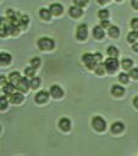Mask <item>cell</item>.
I'll return each mask as SVG.
<instances>
[{
    "instance_id": "obj_33",
    "label": "cell",
    "mask_w": 138,
    "mask_h": 156,
    "mask_svg": "<svg viewBox=\"0 0 138 156\" xmlns=\"http://www.w3.org/2000/svg\"><path fill=\"white\" fill-rule=\"evenodd\" d=\"M0 105H1V110H5L7 107V100L5 99V96H1L0 99Z\"/></svg>"
},
{
    "instance_id": "obj_20",
    "label": "cell",
    "mask_w": 138,
    "mask_h": 156,
    "mask_svg": "<svg viewBox=\"0 0 138 156\" xmlns=\"http://www.w3.org/2000/svg\"><path fill=\"white\" fill-rule=\"evenodd\" d=\"M9 79H10V82H11V83L17 84V83H18V80L21 79V76H20V73H18V72H11V73H10V76H9Z\"/></svg>"
},
{
    "instance_id": "obj_15",
    "label": "cell",
    "mask_w": 138,
    "mask_h": 156,
    "mask_svg": "<svg viewBox=\"0 0 138 156\" xmlns=\"http://www.w3.org/2000/svg\"><path fill=\"white\" fill-rule=\"evenodd\" d=\"M123 93H125V89H123L121 85L115 84V85L111 87V94H112L114 96H122Z\"/></svg>"
},
{
    "instance_id": "obj_42",
    "label": "cell",
    "mask_w": 138,
    "mask_h": 156,
    "mask_svg": "<svg viewBox=\"0 0 138 156\" xmlns=\"http://www.w3.org/2000/svg\"><path fill=\"white\" fill-rule=\"evenodd\" d=\"M116 1H121V0H116Z\"/></svg>"
},
{
    "instance_id": "obj_28",
    "label": "cell",
    "mask_w": 138,
    "mask_h": 156,
    "mask_svg": "<svg viewBox=\"0 0 138 156\" xmlns=\"http://www.w3.org/2000/svg\"><path fill=\"white\" fill-rule=\"evenodd\" d=\"M34 73H35V68H34L33 66L24 68V74H26L27 77H34Z\"/></svg>"
},
{
    "instance_id": "obj_19",
    "label": "cell",
    "mask_w": 138,
    "mask_h": 156,
    "mask_svg": "<svg viewBox=\"0 0 138 156\" xmlns=\"http://www.w3.org/2000/svg\"><path fill=\"white\" fill-rule=\"evenodd\" d=\"M109 35H110L111 38H117V37L120 35V29H118V27H116V26H110V27H109Z\"/></svg>"
},
{
    "instance_id": "obj_41",
    "label": "cell",
    "mask_w": 138,
    "mask_h": 156,
    "mask_svg": "<svg viewBox=\"0 0 138 156\" xmlns=\"http://www.w3.org/2000/svg\"><path fill=\"white\" fill-rule=\"evenodd\" d=\"M0 78H1V79H0V82H1V84H2V85H4V82H5V80H6V78H5V77H4V76H1V77H0Z\"/></svg>"
},
{
    "instance_id": "obj_3",
    "label": "cell",
    "mask_w": 138,
    "mask_h": 156,
    "mask_svg": "<svg viewBox=\"0 0 138 156\" xmlns=\"http://www.w3.org/2000/svg\"><path fill=\"white\" fill-rule=\"evenodd\" d=\"M104 65H105V68H106V71H107L109 73H114V72L118 68V61H117L116 57H110V58H107Z\"/></svg>"
},
{
    "instance_id": "obj_38",
    "label": "cell",
    "mask_w": 138,
    "mask_h": 156,
    "mask_svg": "<svg viewBox=\"0 0 138 156\" xmlns=\"http://www.w3.org/2000/svg\"><path fill=\"white\" fill-rule=\"evenodd\" d=\"M132 49H133L136 52H138V43H134L133 46H132Z\"/></svg>"
},
{
    "instance_id": "obj_36",
    "label": "cell",
    "mask_w": 138,
    "mask_h": 156,
    "mask_svg": "<svg viewBox=\"0 0 138 156\" xmlns=\"http://www.w3.org/2000/svg\"><path fill=\"white\" fill-rule=\"evenodd\" d=\"M131 4H132V7H134L136 10H138V0H132Z\"/></svg>"
},
{
    "instance_id": "obj_9",
    "label": "cell",
    "mask_w": 138,
    "mask_h": 156,
    "mask_svg": "<svg viewBox=\"0 0 138 156\" xmlns=\"http://www.w3.org/2000/svg\"><path fill=\"white\" fill-rule=\"evenodd\" d=\"M68 13H70V16H71V17L77 18V17H79V16H82L83 10H82V7H79V6L74 5V6H71V7L68 9Z\"/></svg>"
},
{
    "instance_id": "obj_40",
    "label": "cell",
    "mask_w": 138,
    "mask_h": 156,
    "mask_svg": "<svg viewBox=\"0 0 138 156\" xmlns=\"http://www.w3.org/2000/svg\"><path fill=\"white\" fill-rule=\"evenodd\" d=\"M107 1H109V0H98V2H99V4H101V5H104V4H106Z\"/></svg>"
},
{
    "instance_id": "obj_21",
    "label": "cell",
    "mask_w": 138,
    "mask_h": 156,
    "mask_svg": "<svg viewBox=\"0 0 138 156\" xmlns=\"http://www.w3.org/2000/svg\"><path fill=\"white\" fill-rule=\"evenodd\" d=\"M121 65H122V67L125 69H131L132 66H133V61L131 58H123L122 62H121Z\"/></svg>"
},
{
    "instance_id": "obj_26",
    "label": "cell",
    "mask_w": 138,
    "mask_h": 156,
    "mask_svg": "<svg viewBox=\"0 0 138 156\" xmlns=\"http://www.w3.org/2000/svg\"><path fill=\"white\" fill-rule=\"evenodd\" d=\"M28 22H29V18H28V16H27V15H22L20 28H21V29H22V28H26V27H27V24H28Z\"/></svg>"
},
{
    "instance_id": "obj_14",
    "label": "cell",
    "mask_w": 138,
    "mask_h": 156,
    "mask_svg": "<svg viewBox=\"0 0 138 156\" xmlns=\"http://www.w3.org/2000/svg\"><path fill=\"white\" fill-rule=\"evenodd\" d=\"M51 11H50V9H40L39 10V16H40V18L42 20H45V21H49L50 18H51Z\"/></svg>"
},
{
    "instance_id": "obj_11",
    "label": "cell",
    "mask_w": 138,
    "mask_h": 156,
    "mask_svg": "<svg viewBox=\"0 0 138 156\" xmlns=\"http://www.w3.org/2000/svg\"><path fill=\"white\" fill-rule=\"evenodd\" d=\"M49 9H50L51 13H53V15H55V16H59V15H61V13H62V11H64V7H62V5H61V4H56V2L51 4Z\"/></svg>"
},
{
    "instance_id": "obj_17",
    "label": "cell",
    "mask_w": 138,
    "mask_h": 156,
    "mask_svg": "<svg viewBox=\"0 0 138 156\" xmlns=\"http://www.w3.org/2000/svg\"><path fill=\"white\" fill-rule=\"evenodd\" d=\"M10 62H11V55L7 52H1L0 54V63L4 66V65H9Z\"/></svg>"
},
{
    "instance_id": "obj_22",
    "label": "cell",
    "mask_w": 138,
    "mask_h": 156,
    "mask_svg": "<svg viewBox=\"0 0 138 156\" xmlns=\"http://www.w3.org/2000/svg\"><path fill=\"white\" fill-rule=\"evenodd\" d=\"M138 39V30H133L131 33H128L127 35V40L129 43H136V40Z\"/></svg>"
},
{
    "instance_id": "obj_27",
    "label": "cell",
    "mask_w": 138,
    "mask_h": 156,
    "mask_svg": "<svg viewBox=\"0 0 138 156\" xmlns=\"http://www.w3.org/2000/svg\"><path fill=\"white\" fill-rule=\"evenodd\" d=\"M128 77H129V74L120 73V74H118V80H120V83H122V84H127V83H128Z\"/></svg>"
},
{
    "instance_id": "obj_30",
    "label": "cell",
    "mask_w": 138,
    "mask_h": 156,
    "mask_svg": "<svg viewBox=\"0 0 138 156\" xmlns=\"http://www.w3.org/2000/svg\"><path fill=\"white\" fill-rule=\"evenodd\" d=\"M129 77L133 79H138V68H131L129 69Z\"/></svg>"
},
{
    "instance_id": "obj_23",
    "label": "cell",
    "mask_w": 138,
    "mask_h": 156,
    "mask_svg": "<svg viewBox=\"0 0 138 156\" xmlns=\"http://www.w3.org/2000/svg\"><path fill=\"white\" fill-rule=\"evenodd\" d=\"M106 52H107V55L110 57H117V55H118V50L115 46H109L107 50H106Z\"/></svg>"
},
{
    "instance_id": "obj_13",
    "label": "cell",
    "mask_w": 138,
    "mask_h": 156,
    "mask_svg": "<svg viewBox=\"0 0 138 156\" xmlns=\"http://www.w3.org/2000/svg\"><path fill=\"white\" fill-rule=\"evenodd\" d=\"M111 132L112 133H115V134H118V133H121L123 129H125V124L122 123V122H115V123H112L111 124Z\"/></svg>"
},
{
    "instance_id": "obj_25",
    "label": "cell",
    "mask_w": 138,
    "mask_h": 156,
    "mask_svg": "<svg viewBox=\"0 0 138 156\" xmlns=\"http://www.w3.org/2000/svg\"><path fill=\"white\" fill-rule=\"evenodd\" d=\"M98 16H99V18H100V20H107V17H109V11H107V10H105V9L99 10Z\"/></svg>"
},
{
    "instance_id": "obj_4",
    "label": "cell",
    "mask_w": 138,
    "mask_h": 156,
    "mask_svg": "<svg viewBox=\"0 0 138 156\" xmlns=\"http://www.w3.org/2000/svg\"><path fill=\"white\" fill-rule=\"evenodd\" d=\"M82 60H83V62L85 63V66L89 68V69H93V68H95L96 67V60H95V57H94V55H92V54H84L83 56H82Z\"/></svg>"
},
{
    "instance_id": "obj_10",
    "label": "cell",
    "mask_w": 138,
    "mask_h": 156,
    "mask_svg": "<svg viewBox=\"0 0 138 156\" xmlns=\"http://www.w3.org/2000/svg\"><path fill=\"white\" fill-rule=\"evenodd\" d=\"M59 127L64 132H68L71 129V121L68 118H61L59 121Z\"/></svg>"
},
{
    "instance_id": "obj_18",
    "label": "cell",
    "mask_w": 138,
    "mask_h": 156,
    "mask_svg": "<svg viewBox=\"0 0 138 156\" xmlns=\"http://www.w3.org/2000/svg\"><path fill=\"white\" fill-rule=\"evenodd\" d=\"M2 91L5 93V94H12L13 91H15V84L13 83H5L4 85H2Z\"/></svg>"
},
{
    "instance_id": "obj_5",
    "label": "cell",
    "mask_w": 138,
    "mask_h": 156,
    "mask_svg": "<svg viewBox=\"0 0 138 156\" xmlns=\"http://www.w3.org/2000/svg\"><path fill=\"white\" fill-rule=\"evenodd\" d=\"M88 35V29H87V24L85 23H82L77 27V33H76V37L78 40H84Z\"/></svg>"
},
{
    "instance_id": "obj_7",
    "label": "cell",
    "mask_w": 138,
    "mask_h": 156,
    "mask_svg": "<svg viewBox=\"0 0 138 156\" xmlns=\"http://www.w3.org/2000/svg\"><path fill=\"white\" fill-rule=\"evenodd\" d=\"M49 93H50V95H51L53 98H55V99H60V98L64 95V90H62L59 85H51Z\"/></svg>"
},
{
    "instance_id": "obj_29",
    "label": "cell",
    "mask_w": 138,
    "mask_h": 156,
    "mask_svg": "<svg viewBox=\"0 0 138 156\" xmlns=\"http://www.w3.org/2000/svg\"><path fill=\"white\" fill-rule=\"evenodd\" d=\"M105 71H106L105 65H104V66H103V65H96V67H95V72H96V74L101 76V74H104Z\"/></svg>"
},
{
    "instance_id": "obj_37",
    "label": "cell",
    "mask_w": 138,
    "mask_h": 156,
    "mask_svg": "<svg viewBox=\"0 0 138 156\" xmlns=\"http://www.w3.org/2000/svg\"><path fill=\"white\" fill-rule=\"evenodd\" d=\"M94 57H95V60L99 62V61L101 60V54H99V52H98V54H95V55H94Z\"/></svg>"
},
{
    "instance_id": "obj_34",
    "label": "cell",
    "mask_w": 138,
    "mask_h": 156,
    "mask_svg": "<svg viewBox=\"0 0 138 156\" xmlns=\"http://www.w3.org/2000/svg\"><path fill=\"white\" fill-rule=\"evenodd\" d=\"M131 27L133 28V29H138V18H132V21H131Z\"/></svg>"
},
{
    "instance_id": "obj_32",
    "label": "cell",
    "mask_w": 138,
    "mask_h": 156,
    "mask_svg": "<svg viewBox=\"0 0 138 156\" xmlns=\"http://www.w3.org/2000/svg\"><path fill=\"white\" fill-rule=\"evenodd\" d=\"M88 1L89 0H74V5L79 6V7H83V6H85L88 4Z\"/></svg>"
},
{
    "instance_id": "obj_8",
    "label": "cell",
    "mask_w": 138,
    "mask_h": 156,
    "mask_svg": "<svg viewBox=\"0 0 138 156\" xmlns=\"http://www.w3.org/2000/svg\"><path fill=\"white\" fill-rule=\"evenodd\" d=\"M49 94H50V93H48V91H45V90H42V91L37 93V95L34 96V99H35V101H37L38 104H44V102L48 101Z\"/></svg>"
},
{
    "instance_id": "obj_16",
    "label": "cell",
    "mask_w": 138,
    "mask_h": 156,
    "mask_svg": "<svg viewBox=\"0 0 138 156\" xmlns=\"http://www.w3.org/2000/svg\"><path fill=\"white\" fill-rule=\"evenodd\" d=\"M23 101V95L21 93H12L10 96V102L12 104H20Z\"/></svg>"
},
{
    "instance_id": "obj_2",
    "label": "cell",
    "mask_w": 138,
    "mask_h": 156,
    "mask_svg": "<svg viewBox=\"0 0 138 156\" xmlns=\"http://www.w3.org/2000/svg\"><path fill=\"white\" fill-rule=\"evenodd\" d=\"M92 126H93V128H94L95 130H98V132H104L105 128H106V122H105L104 118H101V117H99V116H95V117L93 118V121H92Z\"/></svg>"
},
{
    "instance_id": "obj_12",
    "label": "cell",
    "mask_w": 138,
    "mask_h": 156,
    "mask_svg": "<svg viewBox=\"0 0 138 156\" xmlns=\"http://www.w3.org/2000/svg\"><path fill=\"white\" fill-rule=\"evenodd\" d=\"M93 35L95 39H103L105 33H104V28L101 26H95L93 28Z\"/></svg>"
},
{
    "instance_id": "obj_39",
    "label": "cell",
    "mask_w": 138,
    "mask_h": 156,
    "mask_svg": "<svg viewBox=\"0 0 138 156\" xmlns=\"http://www.w3.org/2000/svg\"><path fill=\"white\" fill-rule=\"evenodd\" d=\"M133 105L138 108V96H136V98H134V100H133Z\"/></svg>"
},
{
    "instance_id": "obj_35",
    "label": "cell",
    "mask_w": 138,
    "mask_h": 156,
    "mask_svg": "<svg viewBox=\"0 0 138 156\" xmlns=\"http://www.w3.org/2000/svg\"><path fill=\"white\" fill-rule=\"evenodd\" d=\"M100 26H101L103 28H109V27H110V23H109V21H107V20H101Z\"/></svg>"
},
{
    "instance_id": "obj_31",
    "label": "cell",
    "mask_w": 138,
    "mask_h": 156,
    "mask_svg": "<svg viewBox=\"0 0 138 156\" xmlns=\"http://www.w3.org/2000/svg\"><path fill=\"white\" fill-rule=\"evenodd\" d=\"M31 65H32L34 68H38L39 65H40V58H39V57H34V58H32V60H31Z\"/></svg>"
},
{
    "instance_id": "obj_24",
    "label": "cell",
    "mask_w": 138,
    "mask_h": 156,
    "mask_svg": "<svg viewBox=\"0 0 138 156\" xmlns=\"http://www.w3.org/2000/svg\"><path fill=\"white\" fill-rule=\"evenodd\" d=\"M29 83H31V88H32V89H37V88H39V85H40V79H39L38 77H33Z\"/></svg>"
},
{
    "instance_id": "obj_1",
    "label": "cell",
    "mask_w": 138,
    "mask_h": 156,
    "mask_svg": "<svg viewBox=\"0 0 138 156\" xmlns=\"http://www.w3.org/2000/svg\"><path fill=\"white\" fill-rule=\"evenodd\" d=\"M55 46V41L50 38H40L38 40V48L40 50H45V51H49V50H53Z\"/></svg>"
},
{
    "instance_id": "obj_6",
    "label": "cell",
    "mask_w": 138,
    "mask_h": 156,
    "mask_svg": "<svg viewBox=\"0 0 138 156\" xmlns=\"http://www.w3.org/2000/svg\"><path fill=\"white\" fill-rule=\"evenodd\" d=\"M16 88L20 90V91H27L28 90V88H31V83L28 82V79L27 78H21L20 80H18V83L16 84Z\"/></svg>"
}]
</instances>
